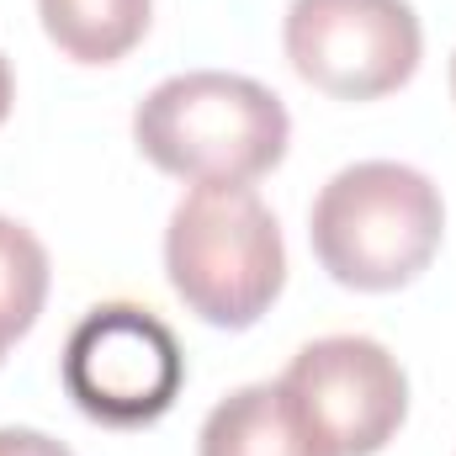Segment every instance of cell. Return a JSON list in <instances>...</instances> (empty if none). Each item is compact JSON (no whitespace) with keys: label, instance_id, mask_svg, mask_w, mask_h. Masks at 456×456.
<instances>
[{"label":"cell","instance_id":"cell-11","mask_svg":"<svg viewBox=\"0 0 456 456\" xmlns=\"http://www.w3.org/2000/svg\"><path fill=\"white\" fill-rule=\"evenodd\" d=\"M11 102H16V80H11V64H5V53H0V122L11 117Z\"/></svg>","mask_w":456,"mask_h":456},{"label":"cell","instance_id":"cell-2","mask_svg":"<svg viewBox=\"0 0 456 456\" xmlns=\"http://www.w3.org/2000/svg\"><path fill=\"white\" fill-rule=\"evenodd\" d=\"M441 186L398 159H361L314 197L308 239L319 265L350 292H398L441 249Z\"/></svg>","mask_w":456,"mask_h":456},{"label":"cell","instance_id":"cell-8","mask_svg":"<svg viewBox=\"0 0 456 456\" xmlns=\"http://www.w3.org/2000/svg\"><path fill=\"white\" fill-rule=\"evenodd\" d=\"M37 16L64 59L117 64L143 43L154 0H37Z\"/></svg>","mask_w":456,"mask_h":456},{"label":"cell","instance_id":"cell-7","mask_svg":"<svg viewBox=\"0 0 456 456\" xmlns=\"http://www.w3.org/2000/svg\"><path fill=\"white\" fill-rule=\"evenodd\" d=\"M197 456H319L276 382L233 387L202 419Z\"/></svg>","mask_w":456,"mask_h":456},{"label":"cell","instance_id":"cell-12","mask_svg":"<svg viewBox=\"0 0 456 456\" xmlns=\"http://www.w3.org/2000/svg\"><path fill=\"white\" fill-rule=\"evenodd\" d=\"M452 96H456V53H452Z\"/></svg>","mask_w":456,"mask_h":456},{"label":"cell","instance_id":"cell-6","mask_svg":"<svg viewBox=\"0 0 456 456\" xmlns=\"http://www.w3.org/2000/svg\"><path fill=\"white\" fill-rule=\"evenodd\" d=\"M281 43L292 69L335 102L393 96L414 80L425 53L409 0H292Z\"/></svg>","mask_w":456,"mask_h":456},{"label":"cell","instance_id":"cell-10","mask_svg":"<svg viewBox=\"0 0 456 456\" xmlns=\"http://www.w3.org/2000/svg\"><path fill=\"white\" fill-rule=\"evenodd\" d=\"M0 456H75L64 441L43 436V430H27V425H5L0 430Z\"/></svg>","mask_w":456,"mask_h":456},{"label":"cell","instance_id":"cell-4","mask_svg":"<svg viewBox=\"0 0 456 456\" xmlns=\"http://www.w3.org/2000/svg\"><path fill=\"white\" fill-rule=\"evenodd\" d=\"M59 377L86 419L112 430H138L170 414V403L181 398L186 355L175 330L154 308L102 303L69 330Z\"/></svg>","mask_w":456,"mask_h":456},{"label":"cell","instance_id":"cell-5","mask_svg":"<svg viewBox=\"0 0 456 456\" xmlns=\"http://www.w3.org/2000/svg\"><path fill=\"white\" fill-rule=\"evenodd\" d=\"M319 456H377L409 414V377L371 335L303 345L276 382Z\"/></svg>","mask_w":456,"mask_h":456},{"label":"cell","instance_id":"cell-9","mask_svg":"<svg viewBox=\"0 0 456 456\" xmlns=\"http://www.w3.org/2000/svg\"><path fill=\"white\" fill-rule=\"evenodd\" d=\"M48 303V249L16 218H0V355L21 340Z\"/></svg>","mask_w":456,"mask_h":456},{"label":"cell","instance_id":"cell-1","mask_svg":"<svg viewBox=\"0 0 456 456\" xmlns=\"http://www.w3.org/2000/svg\"><path fill=\"white\" fill-rule=\"evenodd\" d=\"M138 154L191 186H249L287 159L292 117L249 75L186 69L159 80L133 112Z\"/></svg>","mask_w":456,"mask_h":456},{"label":"cell","instance_id":"cell-3","mask_svg":"<svg viewBox=\"0 0 456 456\" xmlns=\"http://www.w3.org/2000/svg\"><path fill=\"white\" fill-rule=\"evenodd\" d=\"M175 297L213 330H249L287 287L276 213L249 186H191L165 228Z\"/></svg>","mask_w":456,"mask_h":456}]
</instances>
